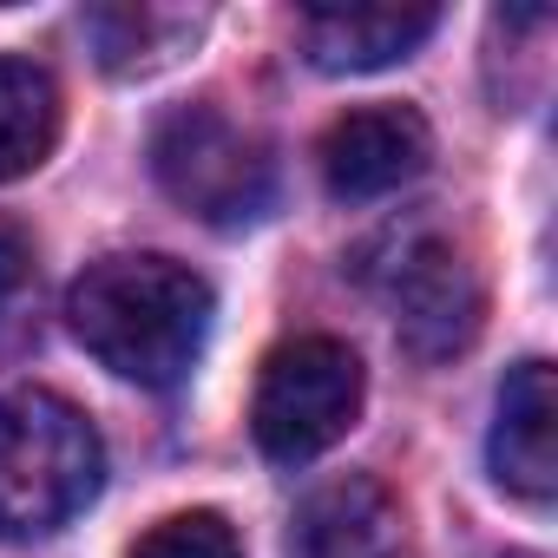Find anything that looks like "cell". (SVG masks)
I'll list each match as a JSON object with an SVG mask.
<instances>
[{
	"label": "cell",
	"instance_id": "cell-1",
	"mask_svg": "<svg viewBox=\"0 0 558 558\" xmlns=\"http://www.w3.org/2000/svg\"><path fill=\"white\" fill-rule=\"evenodd\" d=\"M217 296L178 256H99L66 290V323L80 349L138 388H178L210 342Z\"/></svg>",
	"mask_w": 558,
	"mask_h": 558
},
{
	"label": "cell",
	"instance_id": "cell-2",
	"mask_svg": "<svg viewBox=\"0 0 558 558\" xmlns=\"http://www.w3.org/2000/svg\"><path fill=\"white\" fill-rule=\"evenodd\" d=\"M106 486L99 427L53 388L0 395V538L27 545L80 519Z\"/></svg>",
	"mask_w": 558,
	"mask_h": 558
},
{
	"label": "cell",
	"instance_id": "cell-3",
	"mask_svg": "<svg viewBox=\"0 0 558 558\" xmlns=\"http://www.w3.org/2000/svg\"><path fill=\"white\" fill-rule=\"evenodd\" d=\"M362 414V355L336 336H296L283 342L250 401V434L276 466H303L329 453Z\"/></svg>",
	"mask_w": 558,
	"mask_h": 558
},
{
	"label": "cell",
	"instance_id": "cell-4",
	"mask_svg": "<svg viewBox=\"0 0 558 558\" xmlns=\"http://www.w3.org/2000/svg\"><path fill=\"white\" fill-rule=\"evenodd\" d=\"M151 165H158V184L197 210L204 223H250L263 217L269 204V158L263 145L230 125L217 106H184L158 125L151 138Z\"/></svg>",
	"mask_w": 558,
	"mask_h": 558
},
{
	"label": "cell",
	"instance_id": "cell-5",
	"mask_svg": "<svg viewBox=\"0 0 558 558\" xmlns=\"http://www.w3.org/2000/svg\"><path fill=\"white\" fill-rule=\"evenodd\" d=\"M375 283L395 310V329L408 342V355L421 362H447L480 336V276L473 263L434 236V230H408L388 243V263L375 269Z\"/></svg>",
	"mask_w": 558,
	"mask_h": 558
},
{
	"label": "cell",
	"instance_id": "cell-6",
	"mask_svg": "<svg viewBox=\"0 0 558 558\" xmlns=\"http://www.w3.org/2000/svg\"><path fill=\"white\" fill-rule=\"evenodd\" d=\"M434 158V132L414 106H362L323 132V178L342 204H375L414 184Z\"/></svg>",
	"mask_w": 558,
	"mask_h": 558
},
{
	"label": "cell",
	"instance_id": "cell-7",
	"mask_svg": "<svg viewBox=\"0 0 558 558\" xmlns=\"http://www.w3.org/2000/svg\"><path fill=\"white\" fill-rule=\"evenodd\" d=\"M493 480L532 506L551 499L558 486V388H551V362H519L499 381L493 401V440H486Z\"/></svg>",
	"mask_w": 558,
	"mask_h": 558
},
{
	"label": "cell",
	"instance_id": "cell-8",
	"mask_svg": "<svg viewBox=\"0 0 558 558\" xmlns=\"http://www.w3.org/2000/svg\"><path fill=\"white\" fill-rule=\"evenodd\" d=\"M290 558H401V506L375 473L323 480L290 525Z\"/></svg>",
	"mask_w": 558,
	"mask_h": 558
},
{
	"label": "cell",
	"instance_id": "cell-9",
	"mask_svg": "<svg viewBox=\"0 0 558 558\" xmlns=\"http://www.w3.org/2000/svg\"><path fill=\"white\" fill-rule=\"evenodd\" d=\"M440 27V8H303V53L323 73H381L395 60H408L427 34Z\"/></svg>",
	"mask_w": 558,
	"mask_h": 558
},
{
	"label": "cell",
	"instance_id": "cell-10",
	"mask_svg": "<svg viewBox=\"0 0 558 558\" xmlns=\"http://www.w3.org/2000/svg\"><path fill=\"white\" fill-rule=\"evenodd\" d=\"M60 86L34 60H0V184L40 171L60 145Z\"/></svg>",
	"mask_w": 558,
	"mask_h": 558
},
{
	"label": "cell",
	"instance_id": "cell-11",
	"mask_svg": "<svg viewBox=\"0 0 558 558\" xmlns=\"http://www.w3.org/2000/svg\"><path fill=\"white\" fill-rule=\"evenodd\" d=\"M191 14H158V8H93L86 14V40L99 47L106 73H151L158 60H171V47L191 34Z\"/></svg>",
	"mask_w": 558,
	"mask_h": 558
},
{
	"label": "cell",
	"instance_id": "cell-12",
	"mask_svg": "<svg viewBox=\"0 0 558 558\" xmlns=\"http://www.w3.org/2000/svg\"><path fill=\"white\" fill-rule=\"evenodd\" d=\"M132 558H243V545L217 512H171L132 545Z\"/></svg>",
	"mask_w": 558,
	"mask_h": 558
},
{
	"label": "cell",
	"instance_id": "cell-13",
	"mask_svg": "<svg viewBox=\"0 0 558 558\" xmlns=\"http://www.w3.org/2000/svg\"><path fill=\"white\" fill-rule=\"evenodd\" d=\"M14 276H21V250H14L8 230H0V283H14Z\"/></svg>",
	"mask_w": 558,
	"mask_h": 558
},
{
	"label": "cell",
	"instance_id": "cell-14",
	"mask_svg": "<svg viewBox=\"0 0 558 558\" xmlns=\"http://www.w3.org/2000/svg\"><path fill=\"white\" fill-rule=\"evenodd\" d=\"M512 558H532V551H512Z\"/></svg>",
	"mask_w": 558,
	"mask_h": 558
}]
</instances>
